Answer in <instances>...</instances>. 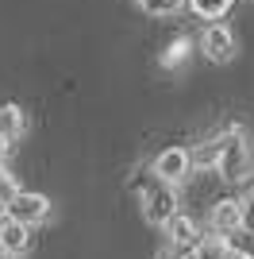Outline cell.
Segmentation results:
<instances>
[{
	"label": "cell",
	"instance_id": "obj_11",
	"mask_svg": "<svg viewBox=\"0 0 254 259\" xmlns=\"http://www.w3.org/2000/svg\"><path fill=\"white\" fill-rule=\"evenodd\" d=\"M189 54H193V39H189V35L169 39V47L162 51V70H181V66L189 62Z\"/></svg>",
	"mask_w": 254,
	"mask_h": 259
},
{
	"label": "cell",
	"instance_id": "obj_17",
	"mask_svg": "<svg viewBox=\"0 0 254 259\" xmlns=\"http://www.w3.org/2000/svg\"><path fill=\"white\" fill-rule=\"evenodd\" d=\"M231 259H254L250 251H243V248H231Z\"/></svg>",
	"mask_w": 254,
	"mask_h": 259
},
{
	"label": "cell",
	"instance_id": "obj_9",
	"mask_svg": "<svg viewBox=\"0 0 254 259\" xmlns=\"http://www.w3.org/2000/svg\"><path fill=\"white\" fill-rule=\"evenodd\" d=\"M162 232H166L169 248H189V244H197V240H201V225H197L189 213H181V209L169 217L166 225H162Z\"/></svg>",
	"mask_w": 254,
	"mask_h": 259
},
{
	"label": "cell",
	"instance_id": "obj_6",
	"mask_svg": "<svg viewBox=\"0 0 254 259\" xmlns=\"http://www.w3.org/2000/svg\"><path fill=\"white\" fill-rule=\"evenodd\" d=\"M0 248L8 251L12 259H20L31 251V225H23V221H16V217H0Z\"/></svg>",
	"mask_w": 254,
	"mask_h": 259
},
{
	"label": "cell",
	"instance_id": "obj_8",
	"mask_svg": "<svg viewBox=\"0 0 254 259\" xmlns=\"http://www.w3.org/2000/svg\"><path fill=\"white\" fill-rule=\"evenodd\" d=\"M212 232H220V236L243 232V205L235 197H223V201L212 205Z\"/></svg>",
	"mask_w": 254,
	"mask_h": 259
},
{
	"label": "cell",
	"instance_id": "obj_16",
	"mask_svg": "<svg viewBox=\"0 0 254 259\" xmlns=\"http://www.w3.org/2000/svg\"><path fill=\"white\" fill-rule=\"evenodd\" d=\"M8 151H12V140H8V136H4V132H0V162L8 159Z\"/></svg>",
	"mask_w": 254,
	"mask_h": 259
},
{
	"label": "cell",
	"instance_id": "obj_7",
	"mask_svg": "<svg viewBox=\"0 0 254 259\" xmlns=\"http://www.w3.org/2000/svg\"><path fill=\"white\" fill-rule=\"evenodd\" d=\"M173 259H231V244L227 236H201L189 248H173Z\"/></svg>",
	"mask_w": 254,
	"mask_h": 259
},
{
	"label": "cell",
	"instance_id": "obj_12",
	"mask_svg": "<svg viewBox=\"0 0 254 259\" xmlns=\"http://www.w3.org/2000/svg\"><path fill=\"white\" fill-rule=\"evenodd\" d=\"M231 4H235V0H185V8H189L193 16H201L204 23L223 20V16L231 12Z\"/></svg>",
	"mask_w": 254,
	"mask_h": 259
},
{
	"label": "cell",
	"instance_id": "obj_14",
	"mask_svg": "<svg viewBox=\"0 0 254 259\" xmlns=\"http://www.w3.org/2000/svg\"><path fill=\"white\" fill-rule=\"evenodd\" d=\"M147 16H177L185 8V0H135Z\"/></svg>",
	"mask_w": 254,
	"mask_h": 259
},
{
	"label": "cell",
	"instance_id": "obj_3",
	"mask_svg": "<svg viewBox=\"0 0 254 259\" xmlns=\"http://www.w3.org/2000/svg\"><path fill=\"white\" fill-rule=\"evenodd\" d=\"M201 54L208 58V62H216V66H223V62H231L235 58V51H239V39H235V31L227 27L223 20H216V23H204V31H201Z\"/></svg>",
	"mask_w": 254,
	"mask_h": 259
},
{
	"label": "cell",
	"instance_id": "obj_5",
	"mask_svg": "<svg viewBox=\"0 0 254 259\" xmlns=\"http://www.w3.org/2000/svg\"><path fill=\"white\" fill-rule=\"evenodd\" d=\"M8 217L23 221V225H42V221H50V197L39 194V190H16L8 201Z\"/></svg>",
	"mask_w": 254,
	"mask_h": 259
},
{
	"label": "cell",
	"instance_id": "obj_18",
	"mask_svg": "<svg viewBox=\"0 0 254 259\" xmlns=\"http://www.w3.org/2000/svg\"><path fill=\"white\" fill-rule=\"evenodd\" d=\"M0 259H12V255H8V251H4V248H0Z\"/></svg>",
	"mask_w": 254,
	"mask_h": 259
},
{
	"label": "cell",
	"instance_id": "obj_2",
	"mask_svg": "<svg viewBox=\"0 0 254 259\" xmlns=\"http://www.w3.org/2000/svg\"><path fill=\"white\" fill-rule=\"evenodd\" d=\"M135 190H139V197H143V217H147L154 228H162L169 221V217L177 213V186H169V182H162V178H139L135 182Z\"/></svg>",
	"mask_w": 254,
	"mask_h": 259
},
{
	"label": "cell",
	"instance_id": "obj_13",
	"mask_svg": "<svg viewBox=\"0 0 254 259\" xmlns=\"http://www.w3.org/2000/svg\"><path fill=\"white\" fill-rule=\"evenodd\" d=\"M220 147H223V140L216 136V140H204L197 151H193V166H216L220 162Z\"/></svg>",
	"mask_w": 254,
	"mask_h": 259
},
{
	"label": "cell",
	"instance_id": "obj_10",
	"mask_svg": "<svg viewBox=\"0 0 254 259\" xmlns=\"http://www.w3.org/2000/svg\"><path fill=\"white\" fill-rule=\"evenodd\" d=\"M0 132H4L12 143L23 140V136H27V112H23L20 105H12V101L0 105Z\"/></svg>",
	"mask_w": 254,
	"mask_h": 259
},
{
	"label": "cell",
	"instance_id": "obj_4",
	"mask_svg": "<svg viewBox=\"0 0 254 259\" xmlns=\"http://www.w3.org/2000/svg\"><path fill=\"white\" fill-rule=\"evenodd\" d=\"M150 174L162 178V182H169V186H185L189 174H193V151H185V147H166V151H158V159L150 162Z\"/></svg>",
	"mask_w": 254,
	"mask_h": 259
},
{
	"label": "cell",
	"instance_id": "obj_1",
	"mask_svg": "<svg viewBox=\"0 0 254 259\" xmlns=\"http://www.w3.org/2000/svg\"><path fill=\"white\" fill-rule=\"evenodd\" d=\"M220 140H223V147H220L216 174L231 186L246 182V178H250V143H246V132L239 128V124H227Z\"/></svg>",
	"mask_w": 254,
	"mask_h": 259
},
{
	"label": "cell",
	"instance_id": "obj_15",
	"mask_svg": "<svg viewBox=\"0 0 254 259\" xmlns=\"http://www.w3.org/2000/svg\"><path fill=\"white\" fill-rule=\"evenodd\" d=\"M239 205H243V232H250V236H254V186L243 194Z\"/></svg>",
	"mask_w": 254,
	"mask_h": 259
}]
</instances>
